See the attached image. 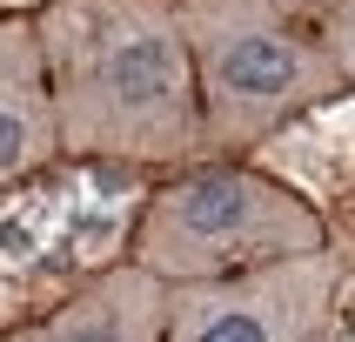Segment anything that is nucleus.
Here are the masks:
<instances>
[{"instance_id":"nucleus-1","label":"nucleus","mask_w":355,"mask_h":342,"mask_svg":"<svg viewBox=\"0 0 355 342\" xmlns=\"http://www.w3.org/2000/svg\"><path fill=\"white\" fill-rule=\"evenodd\" d=\"M60 155L181 168L208 155L175 0H47L34 14Z\"/></svg>"},{"instance_id":"nucleus-2","label":"nucleus","mask_w":355,"mask_h":342,"mask_svg":"<svg viewBox=\"0 0 355 342\" xmlns=\"http://www.w3.org/2000/svg\"><path fill=\"white\" fill-rule=\"evenodd\" d=\"M322 248H336L329 208L309 201L295 181H282L275 168L228 155L168 168V181L141 195L128 228V262L168 289L268 268L288 255H322Z\"/></svg>"},{"instance_id":"nucleus-3","label":"nucleus","mask_w":355,"mask_h":342,"mask_svg":"<svg viewBox=\"0 0 355 342\" xmlns=\"http://www.w3.org/2000/svg\"><path fill=\"white\" fill-rule=\"evenodd\" d=\"M175 14L195 60L208 155L255 161L275 135L349 94L295 0H175Z\"/></svg>"},{"instance_id":"nucleus-4","label":"nucleus","mask_w":355,"mask_h":342,"mask_svg":"<svg viewBox=\"0 0 355 342\" xmlns=\"http://www.w3.org/2000/svg\"><path fill=\"white\" fill-rule=\"evenodd\" d=\"M342 255H288L268 268L168 289V342H336Z\"/></svg>"},{"instance_id":"nucleus-5","label":"nucleus","mask_w":355,"mask_h":342,"mask_svg":"<svg viewBox=\"0 0 355 342\" xmlns=\"http://www.w3.org/2000/svg\"><path fill=\"white\" fill-rule=\"evenodd\" d=\"M7 342H168V282L135 262H114Z\"/></svg>"},{"instance_id":"nucleus-6","label":"nucleus","mask_w":355,"mask_h":342,"mask_svg":"<svg viewBox=\"0 0 355 342\" xmlns=\"http://www.w3.org/2000/svg\"><path fill=\"white\" fill-rule=\"evenodd\" d=\"M47 155H60L54 101H47V60H40L34 20H0V195L27 181Z\"/></svg>"},{"instance_id":"nucleus-7","label":"nucleus","mask_w":355,"mask_h":342,"mask_svg":"<svg viewBox=\"0 0 355 342\" xmlns=\"http://www.w3.org/2000/svg\"><path fill=\"white\" fill-rule=\"evenodd\" d=\"M302 14H309V27H315L322 54H329V67H336V80L355 94V0H295Z\"/></svg>"},{"instance_id":"nucleus-8","label":"nucleus","mask_w":355,"mask_h":342,"mask_svg":"<svg viewBox=\"0 0 355 342\" xmlns=\"http://www.w3.org/2000/svg\"><path fill=\"white\" fill-rule=\"evenodd\" d=\"M329 228H336V235L355 248V181L342 188V201H336V208H329Z\"/></svg>"}]
</instances>
